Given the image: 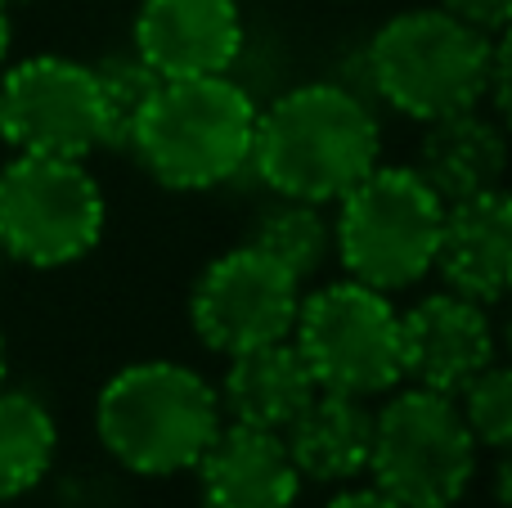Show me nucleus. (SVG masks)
<instances>
[{
    "label": "nucleus",
    "mask_w": 512,
    "mask_h": 508,
    "mask_svg": "<svg viewBox=\"0 0 512 508\" xmlns=\"http://www.w3.org/2000/svg\"><path fill=\"white\" fill-rule=\"evenodd\" d=\"M441 9L459 23L477 27L481 36H504L512 18V0H441Z\"/></svg>",
    "instance_id": "22"
},
{
    "label": "nucleus",
    "mask_w": 512,
    "mask_h": 508,
    "mask_svg": "<svg viewBox=\"0 0 512 508\" xmlns=\"http://www.w3.org/2000/svg\"><path fill=\"white\" fill-rule=\"evenodd\" d=\"M414 171L427 180V189L441 203H463V198L504 189L508 140L499 131V122L481 117L477 108L436 117V122H427Z\"/></svg>",
    "instance_id": "16"
},
{
    "label": "nucleus",
    "mask_w": 512,
    "mask_h": 508,
    "mask_svg": "<svg viewBox=\"0 0 512 508\" xmlns=\"http://www.w3.org/2000/svg\"><path fill=\"white\" fill-rule=\"evenodd\" d=\"M301 306V284L283 266H274L252 243L216 257L198 275V288L189 297V320H194L203 347L216 356H239V351L265 347V342L292 338V320Z\"/></svg>",
    "instance_id": "10"
},
{
    "label": "nucleus",
    "mask_w": 512,
    "mask_h": 508,
    "mask_svg": "<svg viewBox=\"0 0 512 508\" xmlns=\"http://www.w3.org/2000/svg\"><path fill=\"white\" fill-rule=\"evenodd\" d=\"M0 387H5V338H0Z\"/></svg>",
    "instance_id": "25"
},
{
    "label": "nucleus",
    "mask_w": 512,
    "mask_h": 508,
    "mask_svg": "<svg viewBox=\"0 0 512 508\" xmlns=\"http://www.w3.org/2000/svg\"><path fill=\"white\" fill-rule=\"evenodd\" d=\"M0 140L14 153L86 162L104 149L95 77L63 54H36L0 77Z\"/></svg>",
    "instance_id": "9"
},
{
    "label": "nucleus",
    "mask_w": 512,
    "mask_h": 508,
    "mask_svg": "<svg viewBox=\"0 0 512 508\" xmlns=\"http://www.w3.org/2000/svg\"><path fill=\"white\" fill-rule=\"evenodd\" d=\"M279 437L301 477H310V482H355L360 473H369L373 410L364 396L319 387Z\"/></svg>",
    "instance_id": "15"
},
{
    "label": "nucleus",
    "mask_w": 512,
    "mask_h": 508,
    "mask_svg": "<svg viewBox=\"0 0 512 508\" xmlns=\"http://www.w3.org/2000/svg\"><path fill=\"white\" fill-rule=\"evenodd\" d=\"M9 45H14V18H9V0H0V68L9 59Z\"/></svg>",
    "instance_id": "24"
},
{
    "label": "nucleus",
    "mask_w": 512,
    "mask_h": 508,
    "mask_svg": "<svg viewBox=\"0 0 512 508\" xmlns=\"http://www.w3.org/2000/svg\"><path fill=\"white\" fill-rule=\"evenodd\" d=\"M99 95V113H104V144H131V131L140 122L144 104L158 90V72L140 59V54H108L90 68Z\"/></svg>",
    "instance_id": "20"
},
{
    "label": "nucleus",
    "mask_w": 512,
    "mask_h": 508,
    "mask_svg": "<svg viewBox=\"0 0 512 508\" xmlns=\"http://www.w3.org/2000/svg\"><path fill=\"white\" fill-rule=\"evenodd\" d=\"M225 410L216 387L176 360H140L104 383L95 428L104 450L140 477L194 473L221 432Z\"/></svg>",
    "instance_id": "2"
},
{
    "label": "nucleus",
    "mask_w": 512,
    "mask_h": 508,
    "mask_svg": "<svg viewBox=\"0 0 512 508\" xmlns=\"http://www.w3.org/2000/svg\"><path fill=\"white\" fill-rule=\"evenodd\" d=\"M9 5H18V0H9Z\"/></svg>",
    "instance_id": "27"
},
{
    "label": "nucleus",
    "mask_w": 512,
    "mask_h": 508,
    "mask_svg": "<svg viewBox=\"0 0 512 508\" xmlns=\"http://www.w3.org/2000/svg\"><path fill=\"white\" fill-rule=\"evenodd\" d=\"M59 428L36 396L0 387V500L27 495L54 464Z\"/></svg>",
    "instance_id": "18"
},
{
    "label": "nucleus",
    "mask_w": 512,
    "mask_h": 508,
    "mask_svg": "<svg viewBox=\"0 0 512 508\" xmlns=\"http://www.w3.org/2000/svg\"><path fill=\"white\" fill-rule=\"evenodd\" d=\"M194 473L203 508H297L301 495L283 437L248 423H221Z\"/></svg>",
    "instance_id": "13"
},
{
    "label": "nucleus",
    "mask_w": 512,
    "mask_h": 508,
    "mask_svg": "<svg viewBox=\"0 0 512 508\" xmlns=\"http://www.w3.org/2000/svg\"><path fill=\"white\" fill-rule=\"evenodd\" d=\"M256 113L252 95L225 72L158 81L131 131V149L158 185L216 189L248 167Z\"/></svg>",
    "instance_id": "3"
},
{
    "label": "nucleus",
    "mask_w": 512,
    "mask_h": 508,
    "mask_svg": "<svg viewBox=\"0 0 512 508\" xmlns=\"http://www.w3.org/2000/svg\"><path fill=\"white\" fill-rule=\"evenodd\" d=\"M405 378L441 396H459L486 365H495V333L481 302L432 293L400 315Z\"/></svg>",
    "instance_id": "11"
},
{
    "label": "nucleus",
    "mask_w": 512,
    "mask_h": 508,
    "mask_svg": "<svg viewBox=\"0 0 512 508\" xmlns=\"http://www.w3.org/2000/svg\"><path fill=\"white\" fill-rule=\"evenodd\" d=\"M337 203L333 252L351 279L378 293H405L432 275L445 203L414 167H373Z\"/></svg>",
    "instance_id": "5"
},
{
    "label": "nucleus",
    "mask_w": 512,
    "mask_h": 508,
    "mask_svg": "<svg viewBox=\"0 0 512 508\" xmlns=\"http://www.w3.org/2000/svg\"><path fill=\"white\" fill-rule=\"evenodd\" d=\"M445 288L468 302H499L512 279V203L504 189L445 203L441 239H436V261Z\"/></svg>",
    "instance_id": "14"
},
{
    "label": "nucleus",
    "mask_w": 512,
    "mask_h": 508,
    "mask_svg": "<svg viewBox=\"0 0 512 508\" xmlns=\"http://www.w3.org/2000/svg\"><path fill=\"white\" fill-rule=\"evenodd\" d=\"M499 36H481L477 27L436 9H405L373 32L364 50L369 86L382 104L414 122H436L450 113L481 108L490 90V59Z\"/></svg>",
    "instance_id": "4"
},
{
    "label": "nucleus",
    "mask_w": 512,
    "mask_h": 508,
    "mask_svg": "<svg viewBox=\"0 0 512 508\" xmlns=\"http://www.w3.org/2000/svg\"><path fill=\"white\" fill-rule=\"evenodd\" d=\"M252 248L265 252L274 266H283L297 284H306L324 261L333 257V225L319 216L315 203H297V198H279L265 207L252 225Z\"/></svg>",
    "instance_id": "19"
},
{
    "label": "nucleus",
    "mask_w": 512,
    "mask_h": 508,
    "mask_svg": "<svg viewBox=\"0 0 512 508\" xmlns=\"http://www.w3.org/2000/svg\"><path fill=\"white\" fill-rule=\"evenodd\" d=\"M459 419L468 423L472 441L490 450H508L512 441V378L504 365H486L459 396Z\"/></svg>",
    "instance_id": "21"
},
{
    "label": "nucleus",
    "mask_w": 512,
    "mask_h": 508,
    "mask_svg": "<svg viewBox=\"0 0 512 508\" xmlns=\"http://www.w3.org/2000/svg\"><path fill=\"white\" fill-rule=\"evenodd\" d=\"M243 50L234 0H144L135 14V54L162 81L221 77Z\"/></svg>",
    "instance_id": "12"
},
{
    "label": "nucleus",
    "mask_w": 512,
    "mask_h": 508,
    "mask_svg": "<svg viewBox=\"0 0 512 508\" xmlns=\"http://www.w3.org/2000/svg\"><path fill=\"white\" fill-rule=\"evenodd\" d=\"M315 392L319 383L310 365L292 347V338H283L230 356V369H225V383L216 396H221V410L230 414V423L283 432Z\"/></svg>",
    "instance_id": "17"
},
{
    "label": "nucleus",
    "mask_w": 512,
    "mask_h": 508,
    "mask_svg": "<svg viewBox=\"0 0 512 508\" xmlns=\"http://www.w3.org/2000/svg\"><path fill=\"white\" fill-rule=\"evenodd\" d=\"M378 153L382 131L369 104L337 81H310L256 113L248 167L279 198L319 207L360 185Z\"/></svg>",
    "instance_id": "1"
},
{
    "label": "nucleus",
    "mask_w": 512,
    "mask_h": 508,
    "mask_svg": "<svg viewBox=\"0 0 512 508\" xmlns=\"http://www.w3.org/2000/svg\"><path fill=\"white\" fill-rule=\"evenodd\" d=\"M292 347L328 392L369 401L405 383L400 311L391 306V293H378L360 279H337L315 293H301Z\"/></svg>",
    "instance_id": "7"
},
{
    "label": "nucleus",
    "mask_w": 512,
    "mask_h": 508,
    "mask_svg": "<svg viewBox=\"0 0 512 508\" xmlns=\"http://www.w3.org/2000/svg\"><path fill=\"white\" fill-rule=\"evenodd\" d=\"M0 266H5V252H0Z\"/></svg>",
    "instance_id": "26"
},
{
    "label": "nucleus",
    "mask_w": 512,
    "mask_h": 508,
    "mask_svg": "<svg viewBox=\"0 0 512 508\" xmlns=\"http://www.w3.org/2000/svg\"><path fill=\"white\" fill-rule=\"evenodd\" d=\"M373 486L400 508H454L477 473V441L454 396L405 387L373 410Z\"/></svg>",
    "instance_id": "6"
},
{
    "label": "nucleus",
    "mask_w": 512,
    "mask_h": 508,
    "mask_svg": "<svg viewBox=\"0 0 512 508\" xmlns=\"http://www.w3.org/2000/svg\"><path fill=\"white\" fill-rule=\"evenodd\" d=\"M324 508H400V504L373 486V491H346V495H337V500H328Z\"/></svg>",
    "instance_id": "23"
},
{
    "label": "nucleus",
    "mask_w": 512,
    "mask_h": 508,
    "mask_svg": "<svg viewBox=\"0 0 512 508\" xmlns=\"http://www.w3.org/2000/svg\"><path fill=\"white\" fill-rule=\"evenodd\" d=\"M104 239V189L77 158L14 153L0 167V252L36 270L90 257Z\"/></svg>",
    "instance_id": "8"
}]
</instances>
